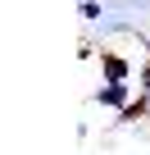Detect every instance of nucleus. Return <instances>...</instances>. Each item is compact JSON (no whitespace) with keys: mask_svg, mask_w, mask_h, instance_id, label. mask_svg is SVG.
I'll return each instance as SVG.
<instances>
[{"mask_svg":"<svg viewBox=\"0 0 150 155\" xmlns=\"http://www.w3.org/2000/svg\"><path fill=\"white\" fill-rule=\"evenodd\" d=\"M78 14H82V23H100L105 18V5H100V0H82Z\"/></svg>","mask_w":150,"mask_h":155,"instance_id":"3","label":"nucleus"},{"mask_svg":"<svg viewBox=\"0 0 150 155\" xmlns=\"http://www.w3.org/2000/svg\"><path fill=\"white\" fill-rule=\"evenodd\" d=\"M141 110H145V114H150V96H141Z\"/></svg>","mask_w":150,"mask_h":155,"instance_id":"5","label":"nucleus"},{"mask_svg":"<svg viewBox=\"0 0 150 155\" xmlns=\"http://www.w3.org/2000/svg\"><path fill=\"white\" fill-rule=\"evenodd\" d=\"M136 91H141V96H150V59H145V64H141V73H136Z\"/></svg>","mask_w":150,"mask_h":155,"instance_id":"4","label":"nucleus"},{"mask_svg":"<svg viewBox=\"0 0 150 155\" xmlns=\"http://www.w3.org/2000/svg\"><path fill=\"white\" fill-rule=\"evenodd\" d=\"M132 87H136V82H100L91 101H96V105H105V110H114V114H123V110L136 101V96H132Z\"/></svg>","mask_w":150,"mask_h":155,"instance_id":"2","label":"nucleus"},{"mask_svg":"<svg viewBox=\"0 0 150 155\" xmlns=\"http://www.w3.org/2000/svg\"><path fill=\"white\" fill-rule=\"evenodd\" d=\"M141 64L127 59L123 50H100V82H136Z\"/></svg>","mask_w":150,"mask_h":155,"instance_id":"1","label":"nucleus"}]
</instances>
